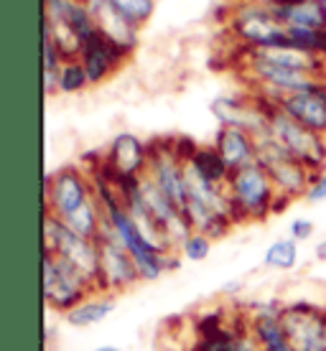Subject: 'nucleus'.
Wrapping results in <instances>:
<instances>
[{
	"label": "nucleus",
	"mask_w": 326,
	"mask_h": 351,
	"mask_svg": "<svg viewBox=\"0 0 326 351\" xmlns=\"http://www.w3.org/2000/svg\"><path fill=\"white\" fill-rule=\"evenodd\" d=\"M227 196L235 209L237 224H260L273 214L288 209L273 186V178L260 163L232 171L227 181Z\"/></svg>",
	"instance_id": "1"
},
{
	"label": "nucleus",
	"mask_w": 326,
	"mask_h": 351,
	"mask_svg": "<svg viewBox=\"0 0 326 351\" xmlns=\"http://www.w3.org/2000/svg\"><path fill=\"white\" fill-rule=\"evenodd\" d=\"M227 34L237 49H268L288 44V28L260 0H240L227 10Z\"/></svg>",
	"instance_id": "2"
},
{
	"label": "nucleus",
	"mask_w": 326,
	"mask_h": 351,
	"mask_svg": "<svg viewBox=\"0 0 326 351\" xmlns=\"http://www.w3.org/2000/svg\"><path fill=\"white\" fill-rule=\"evenodd\" d=\"M44 252L56 255L80 270L89 280V285L100 290V245L97 239L82 237L77 232H71L59 217H54L44 211Z\"/></svg>",
	"instance_id": "3"
},
{
	"label": "nucleus",
	"mask_w": 326,
	"mask_h": 351,
	"mask_svg": "<svg viewBox=\"0 0 326 351\" xmlns=\"http://www.w3.org/2000/svg\"><path fill=\"white\" fill-rule=\"evenodd\" d=\"M268 132L288 158L299 160L311 173L326 171V138L296 123L281 107L268 105Z\"/></svg>",
	"instance_id": "4"
},
{
	"label": "nucleus",
	"mask_w": 326,
	"mask_h": 351,
	"mask_svg": "<svg viewBox=\"0 0 326 351\" xmlns=\"http://www.w3.org/2000/svg\"><path fill=\"white\" fill-rule=\"evenodd\" d=\"M89 202H95V184L84 166H62L46 176L44 211L67 221Z\"/></svg>",
	"instance_id": "5"
},
{
	"label": "nucleus",
	"mask_w": 326,
	"mask_h": 351,
	"mask_svg": "<svg viewBox=\"0 0 326 351\" xmlns=\"http://www.w3.org/2000/svg\"><path fill=\"white\" fill-rule=\"evenodd\" d=\"M41 293L49 311L67 316L71 308H77L84 298H89L95 288L80 270H74L67 260L56 255H46L41 265Z\"/></svg>",
	"instance_id": "6"
},
{
	"label": "nucleus",
	"mask_w": 326,
	"mask_h": 351,
	"mask_svg": "<svg viewBox=\"0 0 326 351\" xmlns=\"http://www.w3.org/2000/svg\"><path fill=\"white\" fill-rule=\"evenodd\" d=\"M257 163L270 173L275 191L288 206L306 196L314 173L306 166H301L299 160L288 158L268 130L263 135H257Z\"/></svg>",
	"instance_id": "7"
},
{
	"label": "nucleus",
	"mask_w": 326,
	"mask_h": 351,
	"mask_svg": "<svg viewBox=\"0 0 326 351\" xmlns=\"http://www.w3.org/2000/svg\"><path fill=\"white\" fill-rule=\"evenodd\" d=\"M148 158V176L161 191L166 193L178 209L189 206V181H186V160L178 156L174 138H153Z\"/></svg>",
	"instance_id": "8"
},
{
	"label": "nucleus",
	"mask_w": 326,
	"mask_h": 351,
	"mask_svg": "<svg viewBox=\"0 0 326 351\" xmlns=\"http://www.w3.org/2000/svg\"><path fill=\"white\" fill-rule=\"evenodd\" d=\"M281 324L288 334L293 351H324L326 341V303L314 300H286Z\"/></svg>",
	"instance_id": "9"
},
{
	"label": "nucleus",
	"mask_w": 326,
	"mask_h": 351,
	"mask_svg": "<svg viewBox=\"0 0 326 351\" xmlns=\"http://www.w3.org/2000/svg\"><path fill=\"white\" fill-rule=\"evenodd\" d=\"M150 143L143 141L141 135L130 130L117 132L113 141L102 150V163L100 168L105 171L113 181H128V178H143L148 171Z\"/></svg>",
	"instance_id": "10"
},
{
	"label": "nucleus",
	"mask_w": 326,
	"mask_h": 351,
	"mask_svg": "<svg viewBox=\"0 0 326 351\" xmlns=\"http://www.w3.org/2000/svg\"><path fill=\"white\" fill-rule=\"evenodd\" d=\"M100 290L107 295H120L141 285V275L135 267V260L120 242L110 234H100Z\"/></svg>",
	"instance_id": "11"
},
{
	"label": "nucleus",
	"mask_w": 326,
	"mask_h": 351,
	"mask_svg": "<svg viewBox=\"0 0 326 351\" xmlns=\"http://www.w3.org/2000/svg\"><path fill=\"white\" fill-rule=\"evenodd\" d=\"M128 59H130V53L123 51L120 46L113 44V41H110L105 34H100V31H95V34L89 36L80 53V62L84 64V69H87V77L92 87L105 84L107 80H113L115 74L128 64Z\"/></svg>",
	"instance_id": "12"
},
{
	"label": "nucleus",
	"mask_w": 326,
	"mask_h": 351,
	"mask_svg": "<svg viewBox=\"0 0 326 351\" xmlns=\"http://www.w3.org/2000/svg\"><path fill=\"white\" fill-rule=\"evenodd\" d=\"M214 150L222 156L229 171H240L257 163V138L242 128H227L220 125L212 141Z\"/></svg>",
	"instance_id": "13"
},
{
	"label": "nucleus",
	"mask_w": 326,
	"mask_h": 351,
	"mask_svg": "<svg viewBox=\"0 0 326 351\" xmlns=\"http://www.w3.org/2000/svg\"><path fill=\"white\" fill-rule=\"evenodd\" d=\"M275 107H281L286 114H291L296 123L303 128L318 132L326 138V84L311 92H299V95L283 97Z\"/></svg>",
	"instance_id": "14"
},
{
	"label": "nucleus",
	"mask_w": 326,
	"mask_h": 351,
	"mask_svg": "<svg viewBox=\"0 0 326 351\" xmlns=\"http://www.w3.org/2000/svg\"><path fill=\"white\" fill-rule=\"evenodd\" d=\"M268 8L286 28L326 31V0H275Z\"/></svg>",
	"instance_id": "15"
},
{
	"label": "nucleus",
	"mask_w": 326,
	"mask_h": 351,
	"mask_svg": "<svg viewBox=\"0 0 326 351\" xmlns=\"http://www.w3.org/2000/svg\"><path fill=\"white\" fill-rule=\"evenodd\" d=\"M44 18L54 23L69 26L82 41L97 31L92 10L84 5V0H44Z\"/></svg>",
	"instance_id": "16"
},
{
	"label": "nucleus",
	"mask_w": 326,
	"mask_h": 351,
	"mask_svg": "<svg viewBox=\"0 0 326 351\" xmlns=\"http://www.w3.org/2000/svg\"><path fill=\"white\" fill-rule=\"evenodd\" d=\"M92 16H95V26H97L100 34H105L113 44H117L123 51L130 53V56L135 53V49L141 46V28H135L130 21H125L110 3L95 8Z\"/></svg>",
	"instance_id": "17"
},
{
	"label": "nucleus",
	"mask_w": 326,
	"mask_h": 351,
	"mask_svg": "<svg viewBox=\"0 0 326 351\" xmlns=\"http://www.w3.org/2000/svg\"><path fill=\"white\" fill-rule=\"evenodd\" d=\"M115 311V295L107 293H92L89 298H84L77 308H71L64 318V324L71 328H92V326L102 324L113 316Z\"/></svg>",
	"instance_id": "18"
},
{
	"label": "nucleus",
	"mask_w": 326,
	"mask_h": 351,
	"mask_svg": "<svg viewBox=\"0 0 326 351\" xmlns=\"http://www.w3.org/2000/svg\"><path fill=\"white\" fill-rule=\"evenodd\" d=\"M247 331V316L245 306H237V316L232 321V326L222 328L217 334L209 336H196L184 351H240V339Z\"/></svg>",
	"instance_id": "19"
},
{
	"label": "nucleus",
	"mask_w": 326,
	"mask_h": 351,
	"mask_svg": "<svg viewBox=\"0 0 326 351\" xmlns=\"http://www.w3.org/2000/svg\"><path fill=\"white\" fill-rule=\"evenodd\" d=\"M186 168L194 176L212 181L217 186H227L232 171L227 168V163L222 160V156L214 150V145H196L194 153L186 158Z\"/></svg>",
	"instance_id": "20"
},
{
	"label": "nucleus",
	"mask_w": 326,
	"mask_h": 351,
	"mask_svg": "<svg viewBox=\"0 0 326 351\" xmlns=\"http://www.w3.org/2000/svg\"><path fill=\"white\" fill-rule=\"evenodd\" d=\"M301 263V247L296 239H273L263 252V267L273 272H293Z\"/></svg>",
	"instance_id": "21"
},
{
	"label": "nucleus",
	"mask_w": 326,
	"mask_h": 351,
	"mask_svg": "<svg viewBox=\"0 0 326 351\" xmlns=\"http://www.w3.org/2000/svg\"><path fill=\"white\" fill-rule=\"evenodd\" d=\"M89 77L87 69L80 59H67L59 71V95H80L84 89H89Z\"/></svg>",
	"instance_id": "22"
},
{
	"label": "nucleus",
	"mask_w": 326,
	"mask_h": 351,
	"mask_svg": "<svg viewBox=\"0 0 326 351\" xmlns=\"http://www.w3.org/2000/svg\"><path fill=\"white\" fill-rule=\"evenodd\" d=\"M107 3L135 28H143L156 13V0H107Z\"/></svg>",
	"instance_id": "23"
},
{
	"label": "nucleus",
	"mask_w": 326,
	"mask_h": 351,
	"mask_svg": "<svg viewBox=\"0 0 326 351\" xmlns=\"http://www.w3.org/2000/svg\"><path fill=\"white\" fill-rule=\"evenodd\" d=\"M212 250H214L212 237H207L202 232H191V234L181 242V247H178V255H181V260H186V263H204L207 257L212 255Z\"/></svg>",
	"instance_id": "24"
},
{
	"label": "nucleus",
	"mask_w": 326,
	"mask_h": 351,
	"mask_svg": "<svg viewBox=\"0 0 326 351\" xmlns=\"http://www.w3.org/2000/svg\"><path fill=\"white\" fill-rule=\"evenodd\" d=\"M314 232H316V224L311 219H306V217H299V219H293L291 224H288V237L296 239V242H309L311 237H314Z\"/></svg>",
	"instance_id": "25"
},
{
	"label": "nucleus",
	"mask_w": 326,
	"mask_h": 351,
	"mask_svg": "<svg viewBox=\"0 0 326 351\" xmlns=\"http://www.w3.org/2000/svg\"><path fill=\"white\" fill-rule=\"evenodd\" d=\"M303 202L306 204L326 202V171H318V173L311 176L309 191H306V196H303Z\"/></svg>",
	"instance_id": "26"
},
{
	"label": "nucleus",
	"mask_w": 326,
	"mask_h": 351,
	"mask_svg": "<svg viewBox=\"0 0 326 351\" xmlns=\"http://www.w3.org/2000/svg\"><path fill=\"white\" fill-rule=\"evenodd\" d=\"M314 257H316L318 263H326V239H321V242L314 247Z\"/></svg>",
	"instance_id": "27"
},
{
	"label": "nucleus",
	"mask_w": 326,
	"mask_h": 351,
	"mask_svg": "<svg viewBox=\"0 0 326 351\" xmlns=\"http://www.w3.org/2000/svg\"><path fill=\"white\" fill-rule=\"evenodd\" d=\"M107 0H84V5H87L89 10H95V8H100V5H105Z\"/></svg>",
	"instance_id": "28"
},
{
	"label": "nucleus",
	"mask_w": 326,
	"mask_h": 351,
	"mask_svg": "<svg viewBox=\"0 0 326 351\" xmlns=\"http://www.w3.org/2000/svg\"><path fill=\"white\" fill-rule=\"evenodd\" d=\"M95 351H123L120 346H113V343H102V346H97Z\"/></svg>",
	"instance_id": "29"
},
{
	"label": "nucleus",
	"mask_w": 326,
	"mask_h": 351,
	"mask_svg": "<svg viewBox=\"0 0 326 351\" xmlns=\"http://www.w3.org/2000/svg\"><path fill=\"white\" fill-rule=\"evenodd\" d=\"M260 3H265V5H268V3H275V0H260Z\"/></svg>",
	"instance_id": "30"
},
{
	"label": "nucleus",
	"mask_w": 326,
	"mask_h": 351,
	"mask_svg": "<svg viewBox=\"0 0 326 351\" xmlns=\"http://www.w3.org/2000/svg\"><path fill=\"white\" fill-rule=\"evenodd\" d=\"M321 285H324V290H326V278H324V280H321Z\"/></svg>",
	"instance_id": "31"
}]
</instances>
